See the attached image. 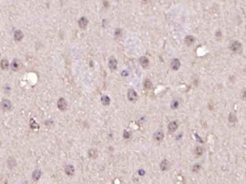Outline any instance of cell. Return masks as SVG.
<instances>
[{
    "label": "cell",
    "mask_w": 246,
    "mask_h": 184,
    "mask_svg": "<svg viewBox=\"0 0 246 184\" xmlns=\"http://www.w3.org/2000/svg\"><path fill=\"white\" fill-rule=\"evenodd\" d=\"M230 48L232 51L235 52H239L241 49V45L238 41H235L231 43Z\"/></svg>",
    "instance_id": "1"
},
{
    "label": "cell",
    "mask_w": 246,
    "mask_h": 184,
    "mask_svg": "<svg viewBox=\"0 0 246 184\" xmlns=\"http://www.w3.org/2000/svg\"><path fill=\"white\" fill-rule=\"evenodd\" d=\"M128 98L131 101H135L138 98V94L134 90H130L128 92Z\"/></svg>",
    "instance_id": "2"
},
{
    "label": "cell",
    "mask_w": 246,
    "mask_h": 184,
    "mask_svg": "<svg viewBox=\"0 0 246 184\" xmlns=\"http://www.w3.org/2000/svg\"><path fill=\"white\" fill-rule=\"evenodd\" d=\"M164 137V134L161 130L157 131L154 134V139L157 141H161Z\"/></svg>",
    "instance_id": "3"
},
{
    "label": "cell",
    "mask_w": 246,
    "mask_h": 184,
    "mask_svg": "<svg viewBox=\"0 0 246 184\" xmlns=\"http://www.w3.org/2000/svg\"><path fill=\"white\" fill-rule=\"evenodd\" d=\"M171 67L172 69L174 71L178 70L180 67V62L179 60L178 59H174L172 62H171Z\"/></svg>",
    "instance_id": "4"
},
{
    "label": "cell",
    "mask_w": 246,
    "mask_h": 184,
    "mask_svg": "<svg viewBox=\"0 0 246 184\" xmlns=\"http://www.w3.org/2000/svg\"><path fill=\"white\" fill-rule=\"evenodd\" d=\"M117 62L116 60L114 58H111L109 62V68L112 70H115L116 67H117Z\"/></svg>",
    "instance_id": "5"
},
{
    "label": "cell",
    "mask_w": 246,
    "mask_h": 184,
    "mask_svg": "<svg viewBox=\"0 0 246 184\" xmlns=\"http://www.w3.org/2000/svg\"><path fill=\"white\" fill-rule=\"evenodd\" d=\"M139 62L144 68H146L149 65V60L145 57H141L139 59Z\"/></svg>",
    "instance_id": "6"
},
{
    "label": "cell",
    "mask_w": 246,
    "mask_h": 184,
    "mask_svg": "<svg viewBox=\"0 0 246 184\" xmlns=\"http://www.w3.org/2000/svg\"><path fill=\"white\" fill-rule=\"evenodd\" d=\"M178 128V124L175 121L171 122L169 123V124L168 126V128L171 132H174V131H175L176 129Z\"/></svg>",
    "instance_id": "7"
},
{
    "label": "cell",
    "mask_w": 246,
    "mask_h": 184,
    "mask_svg": "<svg viewBox=\"0 0 246 184\" xmlns=\"http://www.w3.org/2000/svg\"><path fill=\"white\" fill-rule=\"evenodd\" d=\"M58 106L59 108L61 110L65 109L67 107V104L66 101L63 98H61L59 100L58 103Z\"/></svg>",
    "instance_id": "8"
},
{
    "label": "cell",
    "mask_w": 246,
    "mask_h": 184,
    "mask_svg": "<svg viewBox=\"0 0 246 184\" xmlns=\"http://www.w3.org/2000/svg\"><path fill=\"white\" fill-rule=\"evenodd\" d=\"M169 162H168L167 160H164L163 161V162L161 163L160 164V167L161 169L163 171H166L167 170L169 167Z\"/></svg>",
    "instance_id": "9"
},
{
    "label": "cell",
    "mask_w": 246,
    "mask_h": 184,
    "mask_svg": "<svg viewBox=\"0 0 246 184\" xmlns=\"http://www.w3.org/2000/svg\"><path fill=\"white\" fill-rule=\"evenodd\" d=\"M88 22L87 19L85 17H82L79 21V26L81 28H86L87 25L88 24Z\"/></svg>",
    "instance_id": "10"
},
{
    "label": "cell",
    "mask_w": 246,
    "mask_h": 184,
    "mask_svg": "<svg viewBox=\"0 0 246 184\" xmlns=\"http://www.w3.org/2000/svg\"><path fill=\"white\" fill-rule=\"evenodd\" d=\"M194 41V38L191 36H188L185 38V43L188 46L191 45Z\"/></svg>",
    "instance_id": "11"
},
{
    "label": "cell",
    "mask_w": 246,
    "mask_h": 184,
    "mask_svg": "<svg viewBox=\"0 0 246 184\" xmlns=\"http://www.w3.org/2000/svg\"><path fill=\"white\" fill-rule=\"evenodd\" d=\"M23 36V34L20 30H17L15 34V38L17 40L19 41L22 39Z\"/></svg>",
    "instance_id": "12"
},
{
    "label": "cell",
    "mask_w": 246,
    "mask_h": 184,
    "mask_svg": "<svg viewBox=\"0 0 246 184\" xmlns=\"http://www.w3.org/2000/svg\"><path fill=\"white\" fill-rule=\"evenodd\" d=\"M101 102L102 104L104 105H108L110 104V99L107 96H103L101 97Z\"/></svg>",
    "instance_id": "13"
},
{
    "label": "cell",
    "mask_w": 246,
    "mask_h": 184,
    "mask_svg": "<svg viewBox=\"0 0 246 184\" xmlns=\"http://www.w3.org/2000/svg\"><path fill=\"white\" fill-rule=\"evenodd\" d=\"M2 106H3V108H4V109H9L10 108V107H11V104H10V102H9V101L8 100H4L3 101V103H2Z\"/></svg>",
    "instance_id": "14"
},
{
    "label": "cell",
    "mask_w": 246,
    "mask_h": 184,
    "mask_svg": "<svg viewBox=\"0 0 246 184\" xmlns=\"http://www.w3.org/2000/svg\"><path fill=\"white\" fill-rule=\"evenodd\" d=\"M19 67V64L17 61H13L11 64V68L13 70H17Z\"/></svg>",
    "instance_id": "15"
},
{
    "label": "cell",
    "mask_w": 246,
    "mask_h": 184,
    "mask_svg": "<svg viewBox=\"0 0 246 184\" xmlns=\"http://www.w3.org/2000/svg\"><path fill=\"white\" fill-rule=\"evenodd\" d=\"M9 66L8 61L6 60H4L2 61L1 66L3 69H6Z\"/></svg>",
    "instance_id": "16"
},
{
    "label": "cell",
    "mask_w": 246,
    "mask_h": 184,
    "mask_svg": "<svg viewBox=\"0 0 246 184\" xmlns=\"http://www.w3.org/2000/svg\"><path fill=\"white\" fill-rule=\"evenodd\" d=\"M151 86H152V84H151V82L149 79L146 80L144 83V87H145V89H148V90L150 89L151 88Z\"/></svg>",
    "instance_id": "17"
},
{
    "label": "cell",
    "mask_w": 246,
    "mask_h": 184,
    "mask_svg": "<svg viewBox=\"0 0 246 184\" xmlns=\"http://www.w3.org/2000/svg\"><path fill=\"white\" fill-rule=\"evenodd\" d=\"M179 106V102L177 100H174L171 103V107L172 109H176L178 108Z\"/></svg>",
    "instance_id": "18"
},
{
    "label": "cell",
    "mask_w": 246,
    "mask_h": 184,
    "mask_svg": "<svg viewBox=\"0 0 246 184\" xmlns=\"http://www.w3.org/2000/svg\"><path fill=\"white\" fill-rule=\"evenodd\" d=\"M66 171L67 174L68 175H71L74 172V168L72 166L69 165L68 166L66 169Z\"/></svg>",
    "instance_id": "19"
},
{
    "label": "cell",
    "mask_w": 246,
    "mask_h": 184,
    "mask_svg": "<svg viewBox=\"0 0 246 184\" xmlns=\"http://www.w3.org/2000/svg\"><path fill=\"white\" fill-rule=\"evenodd\" d=\"M40 172L38 171H36L34 172V173H33V177L34 179L35 180H37L38 179V178H39L40 176Z\"/></svg>",
    "instance_id": "20"
},
{
    "label": "cell",
    "mask_w": 246,
    "mask_h": 184,
    "mask_svg": "<svg viewBox=\"0 0 246 184\" xmlns=\"http://www.w3.org/2000/svg\"><path fill=\"white\" fill-rule=\"evenodd\" d=\"M124 137L126 138V139H127L129 137V134L128 132H127V131H125V133H124Z\"/></svg>",
    "instance_id": "21"
},
{
    "label": "cell",
    "mask_w": 246,
    "mask_h": 184,
    "mask_svg": "<svg viewBox=\"0 0 246 184\" xmlns=\"http://www.w3.org/2000/svg\"><path fill=\"white\" fill-rule=\"evenodd\" d=\"M144 1H147V0H144Z\"/></svg>",
    "instance_id": "22"
}]
</instances>
